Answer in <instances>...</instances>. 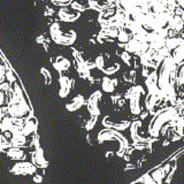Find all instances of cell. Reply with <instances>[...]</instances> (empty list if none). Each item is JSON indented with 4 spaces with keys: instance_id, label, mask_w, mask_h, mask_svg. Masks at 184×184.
Listing matches in <instances>:
<instances>
[{
    "instance_id": "20",
    "label": "cell",
    "mask_w": 184,
    "mask_h": 184,
    "mask_svg": "<svg viewBox=\"0 0 184 184\" xmlns=\"http://www.w3.org/2000/svg\"><path fill=\"white\" fill-rule=\"evenodd\" d=\"M41 73L44 74L45 78H47L46 83H47V84H49V83H51V81H52V77H51V75H49V71L47 69H45V68H41Z\"/></svg>"
},
{
    "instance_id": "9",
    "label": "cell",
    "mask_w": 184,
    "mask_h": 184,
    "mask_svg": "<svg viewBox=\"0 0 184 184\" xmlns=\"http://www.w3.org/2000/svg\"><path fill=\"white\" fill-rule=\"evenodd\" d=\"M78 15L79 14H73V13H70L68 9H61L60 12H59V16H60V19L63 21H74L76 20V19H74V17H78Z\"/></svg>"
},
{
    "instance_id": "17",
    "label": "cell",
    "mask_w": 184,
    "mask_h": 184,
    "mask_svg": "<svg viewBox=\"0 0 184 184\" xmlns=\"http://www.w3.org/2000/svg\"><path fill=\"white\" fill-rule=\"evenodd\" d=\"M60 25L58 24V23H54L52 27H51V35L53 37V39H55L59 35H60Z\"/></svg>"
},
{
    "instance_id": "18",
    "label": "cell",
    "mask_w": 184,
    "mask_h": 184,
    "mask_svg": "<svg viewBox=\"0 0 184 184\" xmlns=\"http://www.w3.org/2000/svg\"><path fill=\"white\" fill-rule=\"evenodd\" d=\"M153 176H154V178L156 180V182H158V183H161V180H162V177L165 176V174H164V172H162V170H156Z\"/></svg>"
},
{
    "instance_id": "14",
    "label": "cell",
    "mask_w": 184,
    "mask_h": 184,
    "mask_svg": "<svg viewBox=\"0 0 184 184\" xmlns=\"http://www.w3.org/2000/svg\"><path fill=\"white\" fill-rule=\"evenodd\" d=\"M165 45H167V49H176L177 46L182 45V41L177 39V38H172V39H168Z\"/></svg>"
},
{
    "instance_id": "11",
    "label": "cell",
    "mask_w": 184,
    "mask_h": 184,
    "mask_svg": "<svg viewBox=\"0 0 184 184\" xmlns=\"http://www.w3.org/2000/svg\"><path fill=\"white\" fill-rule=\"evenodd\" d=\"M12 144L13 146H21V145H24L25 144V138H24V135H22V134H14L12 138Z\"/></svg>"
},
{
    "instance_id": "16",
    "label": "cell",
    "mask_w": 184,
    "mask_h": 184,
    "mask_svg": "<svg viewBox=\"0 0 184 184\" xmlns=\"http://www.w3.org/2000/svg\"><path fill=\"white\" fill-rule=\"evenodd\" d=\"M146 85L151 89L153 86H156V73H152L150 76L147 75V79H146Z\"/></svg>"
},
{
    "instance_id": "15",
    "label": "cell",
    "mask_w": 184,
    "mask_h": 184,
    "mask_svg": "<svg viewBox=\"0 0 184 184\" xmlns=\"http://www.w3.org/2000/svg\"><path fill=\"white\" fill-rule=\"evenodd\" d=\"M12 126H13V120L8 119V118L4 119L2 121H1V123H0V128H1V130L2 131L9 130V129L12 128Z\"/></svg>"
},
{
    "instance_id": "1",
    "label": "cell",
    "mask_w": 184,
    "mask_h": 184,
    "mask_svg": "<svg viewBox=\"0 0 184 184\" xmlns=\"http://www.w3.org/2000/svg\"><path fill=\"white\" fill-rule=\"evenodd\" d=\"M12 172L16 175H28V174H33L36 172V166L32 164H28V162H22V164H17L13 167Z\"/></svg>"
},
{
    "instance_id": "24",
    "label": "cell",
    "mask_w": 184,
    "mask_h": 184,
    "mask_svg": "<svg viewBox=\"0 0 184 184\" xmlns=\"http://www.w3.org/2000/svg\"><path fill=\"white\" fill-rule=\"evenodd\" d=\"M73 8L74 9H77V11H84V6L79 5L78 2H74V4H73Z\"/></svg>"
},
{
    "instance_id": "22",
    "label": "cell",
    "mask_w": 184,
    "mask_h": 184,
    "mask_svg": "<svg viewBox=\"0 0 184 184\" xmlns=\"http://www.w3.org/2000/svg\"><path fill=\"white\" fill-rule=\"evenodd\" d=\"M6 76H7V78H8V81H9L11 83L15 81V77L13 76V73L11 71V70H7V73H6Z\"/></svg>"
},
{
    "instance_id": "5",
    "label": "cell",
    "mask_w": 184,
    "mask_h": 184,
    "mask_svg": "<svg viewBox=\"0 0 184 184\" xmlns=\"http://www.w3.org/2000/svg\"><path fill=\"white\" fill-rule=\"evenodd\" d=\"M83 104H84V98L82 96H77V97H75V99L71 100V102H69L67 105V109L70 110V112H74V110L78 109Z\"/></svg>"
},
{
    "instance_id": "12",
    "label": "cell",
    "mask_w": 184,
    "mask_h": 184,
    "mask_svg": "<svg viewBox=\"0 0 184 184\" xmlns=\"http://www.w3.org/2000/svg\"><path fill=\"white\" fill-rule=\"evenodd\" d=\"M116 84V81H110V79H107L105 78L104 79V83H102V90L106 91V92H112L114 90V85Z\"/></svg>"
},
{
    "instance_id": "3",
    "label": "cell",
    "mask_w": 184,
    "mask_h": 184,
    "mask_svg": "<svg viewBox=\"0 0 184 184\" xmlns=\"http://www.w3.org/2000/svg\"><path fill=\"white\" fill-rule=\"evenodd\" d=\"M100 92H96V93H93L92 96H91V98H90V100H89V105H88V107H89V110H90V113L91 114H93V115H99V112L98 110V108H97V100H98L99 98H100Z\"/></svg>"
},
{
    "instance_id": "25",
    "label": "cell",
    "mask_w": 184,
    "mask_h": 184,
    "mask_svg": "<svg viewBox=\"0 0 184 184\" xmlns=\"http://www.w3.org/2000/svg\"><path fill=\"white\" fill-rule=\"evenodd\" d=\"M4 76H5V68L2 66H0V82H2Z\"/></svg>"
},
{
    "instance_id": "21",
    "label": "cell",
    "mask_w": 184,
    "mask_h": 184,
    "mask_svg": "<svg viewBox=\"0 0 184 184\" xmlns=\"http://www.w3.org/2000/svg\"><path fill=\"white\" fill-rule=\"evenodd\" d=\"M96 65H97V67H99V68H102V67H104V59H102L101 57H98L97 60H96Z\"/></svg>"
},
{
    "instance_id": "6",
    "label": "cell",
    "mask_w": 184,
    "mask_h": 184,
    "mask_svg": "<svg viewBox=\"0 0 184 184\" xmlns=\"http://www.w3.org/2000/svg\"><path fill=\"white\" fill-rule=\"evenodd\" d=\"M32 160H33V162H35V165H36L37 167L44 168V167L47 166V162H46L45 159L43 158V151H41V150H38V151L33 154Z\"/></svg>"
},
{
    "instance_id": "13",
    "label": "cell",
    "mask_w": 184,
    "mask_h": 184,
    "mask_svg": "<svg viewBox=\"0 0 184 184\" xmlns=\"http://www.w3.org/2000/svg\"><path fill=\"white\" fill-rule=\"evenodd\" d=\"M182 59H183V46L180 45L177 46L175 49V53H174V62H177V63H180L182 61Z\"/></svg>"
},
{
    "instance_id": "2",
    "label": "cell",
    "mask_w": 184,
    "mask_h": 184,
    "mask_svg": "<svg viewBox=\"0 0 184 184\" xmlns=\"http://www.w3.org/2000/svg\"><path fill=\"white\" fill-rule=\"evenodd\" d=\"M145 49H147L146 44H144L143 41L134 39V41H129V44L127 45V51L130 53H143Z\"/></svg>"
},
{
    "instance_id": "4",
    "label": "cell",
    "mask_w": 184,
    "mask_h": 184,
    "mask_svg": "<svg viewBox=\"0 0 184 184\" xmlns=\"http://www.w3.org/2000/svg\"><path fill=\"white\" fill-rule=\"evenodd\" d=\"M71 83L73 81H70L68 77H61L60 78V85H61V89H60V97H67L68 93L70 91V88H71Z\"/></svg>"
},
{
    "instance_id": "8",
    "label": "cell",
    "mask_w": 184,
    "mask_h": 184,
    "mask_svg": "<svg viewBox=\"0 0 184 184\" xmlns=\"http://www.w3.org/2000/svg\"><path fill=\"white\" fill-rule=\"evenodd\" d=\"M7 156H8L11 159L19 160V159H23V158H24V153H23V151L19 150L16 146H14L12 147V148H9V151L7 152Z\"/></svg>"
},
{
    "instance_id": "10",
    "label": "cell",
    "mask_w": 184,
    "mask_h": 184,
    "mask_svg": "<svg viewBox=\"0 0 184 184\" xmlns=\"http://www.w3.org/2000/svg\"><path fill=\"white\" fill-rule=\"evenodd\" d=\"M35 130H36V122H35L33 120H29L28 122L24 124L22 132H23L24 136H27V135H30V134L33 132Z\"/></svg>"
},
{
    "instance_id": "26",
    "label": "cell",
    "mask_w": 184,
    "mask_h": 184,
    "mask_svg": "<svg viewBox=\"0 0 184 184\" xmlns=\"http://www.w3.org/2000/svg\"><path fill=\"white\" fill-rule=\"evenodd\" d=\"M121 58H122L124 61L127 62V63H129V60H130V57H129V54L128 53H123L122 55H121Z\"/></svg>"
},
{
    "instance_id": "23",
    "label": "cell",
    "mask_w": 184,
    "mask_h": 184,
    "mask_svg": "<svg viewBox=\"0 0 184 184\" xmlns=\"http://www.w3.org/2000/svg\"><path fill=\"white\" fill-rule=\"evenodd\" d=\"M96 121H97V120H96V118H94L93 120H91V121H89V123L86 124V129H88V130H91V129L93 128L94 124H96Z\"/></svg>"
},
{
    "instance_id": "19",
    "label": "cell",
    "mask_w": 184,
    "mask_h": 184,
    "mask_svg": "<svg viewBox=\"0 0 184 184\" xmlns=\"http://www.w3.org/2000/svg\"><path fill=\"white\" fill-rule=\"evenodd\" d=\"M119 41H121V43H127V41H129V37H128V35L126 32H123V31H120V33H119Z\"/></svg>"
},
{
    "instance_id": "27",
    "label": "cell",
    "mask_w": 184,
    "mask_h": 184,
    "mask_svg": "<svg viewBox=\"0 0 184 184\" xmlns=\"http://www.w3.org/2000/svg\"><path fill=\"white\" fill-rule=\"evenodd\" d=\"M33 181H35V182H41V176H35V177H33Z\"/></svg>"
},
{
    "instance_id": "7",
    "label": "cell",
    "mask_w": 184,
    "mask_h": 184,
    "mask_svg": "<svg viewBox=\"0 0 184 184\" xmlns=\"http://www.w3.org/2000/svg\"><path fill=\"white\" fill-rule=\"evenodd\" d=\"M70 67V62L62 57H58L57 61L54 63V68L58 70H67Z\"/></svg>"
}]
</instances>
